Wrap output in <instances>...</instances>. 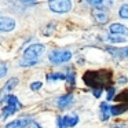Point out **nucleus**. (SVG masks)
I'll return each instance as SVG.
<instances>
[{
	"label": "nucleus",
	"instance_id": "1",
	"mask_svg": "<svg viewBox=\"0 0 128 128\" xmlns=\"http://www.w3.org/2000/svg\"><path fill=\"white\" fill-rule=\"evenodd\" d=\"M84 81L92 88H100L108 87L110 84V73L106 70L100 72H87L84 74Z\"/></svg>",
	"mask_w": 128,
	"mask_h": 128
},
{
	"label": "nucleus",
	"instance_id": "2",
	"mask_svg": "<svg viewBox=\"0 0 128 128\" xmlns=\"http://www.w3.org/2000/svg\"><path fill=\"white\" fill-rule=\"evenodd\" d=\"M3 102L6 103V108L3 109V112H2V114H0V118H2V120H6L8 116L15 114L21 108H22L20 99H18L15 95H7V96L4 98Z\"/></svg>",
	"mask_w": 128,
	"mask_h": 128
},
{
	"label": "nucleus",
	"instance_id": "3",
	"mask_svg": "<svg viewBox=\"0 0 128 128\" xmlns=\"http://www.w3.org/2000/svg\"><path fill=\"white\" fill-rule=\"evenodd\" d=\"M48 7L56 14H65L72 10V0H50Z\"/></svg>",
	"mask_w": 128,
	"mask_h": 128
},
{
	"label": "nucleus",
	"instance_id": "4",
	"mask_svg": "<svg viewBox=\"0 0 128 128\" xmlns=\"http://www.w3.org/2000/svg\"><path fill=\"white\" fill-rule=\"evenodd\" d=\"M72 59V52L69 50H55L50 54V61L54 65H61Z\"/></svg>",
	"mask_w": 128,
	"mask_h": 128
},
{
	"label": "nucleus",
	"instance_id": "5",
	"mask_svg": "<svg viewBox=\"0 0 128 128\" xmlns=\"http://www.w3.org/2000/svg\"><path fill=\"white\" fill-rule=\"evenodd\" d=\"M44 51V46L43 44H32L24 52V59H33V61H39L40 54Z\"/></svg>",
	"mask_w": 128,
	"mask_h": 128
},
{
	"label": "nucleus",
	"instance_id": "6",
	"mask_svg": "<svg viewBox=\"0 0 128 128\" xmlns=\"http://www.w3.org/2000/svg\"><path fill=\"white\" fill-rule=\"evenodd\" d=\"M78 122L77 114H68L65 117H58L56 118V125L58 128H72Z\"/></svg>",
	"mask_w": 128,
	"mask_h": 128
},
{
	"label": "nucleus",
	"instance_id": "7",
	"mask_svg": "<svg viewBox=\"0 0 128 128\" xmlns=\"http://www.w3.org/2000/svg\"><path fill=\"white\" fill-rule=\"evenodd\" d=\"M17 86H18V78L17 77H11L6 81V84H4V86L2 87V90H0V103H3L4 98H6L7 95H10V92H11Z\"/></svg>",
	"mask_w": 128,
	"mask_h": 128
},
{
	"label": "nucleus",
	"instance_id": "8",
	"mask_svg": "<svg viewBox=\"0 0 128 128\" xmlns=\"http://www.w3.org/2000/svg\"><path fill=\"white\" fill-rule=\"evenodd\" d=\"M15 25H17V22L12 18L8 17L0 18V32H11L15 28Z\"/></svg>",
	"mask_w": 128,
	"mask_h": 128
},
{
	"label": "nucleus",
	"instance_id": "9",
	"mask_svg": "<svg viewBox=\"0 0 128 128\" xmlns=\"http://www.w3.org/2000/svg\"><path fill=\"white\" fill-rule=\"evenodd\" d=\"M30 121L32 120H29L28 117H22V118H17L14 121L8 122L4 128H26V127H29Z\"/></svg>",
	"mask_w": 128,
	"mask_h": 128
},
{
	"label": "nucleus",
	"instance_id": "10",
	"mask_svg": "<svg viewBox=\"0 0 128 128\" xmlns=\"http://www.w3.org/2000/svg\"><path fill=\"white\" fill-rule=\"evenodd\" d=\"M73 103V94H66V95H62L56 99V106L59 109H66L69 108L70 105Z\"/></svg>",
	"mask_w": 128,
	"mask_h": 128
},
{
	"label": "nucleus",
	"instance_id": "11",
	"mask_svg": "<svg viewBox=\"0 0 128 128\" xmlns=\"http://www.w3.org/2000/svg\"><path fill=\"white\" fill-rule=\"evenodd\" d=\"M94 18L99 24H105L106 21H108L109 15H108V12H106L103 8H95L94 10Z\"/></svg>",
	"mask_w": 128,
	"mask_h": 128
},
{
	"label": "nucleus",
	"instance_id": "12",
	"mask_svg": "<svg viewBox=\"0 0 128 128\" xmlns=\"http://www.w3.org/2000/svg\"><path fill=\"white\" fill-rule=\"evenodd\" d=\"M87 2L96 8H108L113 3V0H87Z\"/></svg>",
	"mask_w": 128,
	"mask_h": 128
},
{
	"label": "nucleus",
	"instance_id": "13",
	"mask_svg": "<svg viewBox=\"0 0 128 128\" xmlns=\"http://www.w3.org/2000/svg\"><path fill=\"white\" fill-rule=\"evenodd\" d=\"M99 109H100V120L106 121V120L112 116V113H110V109L112 108L109 106L108 102H102V103H100V106H99Z\"/></svg>",
	"mask_w": 128,
	"mask_h": 128
},
{
	"label": "nucleus",
	"instance_id": "14",
	"mask_svg": "<svg viewBox=\"0 0 128 128\" xmlns=\"http://www.w3.org/2000/svg\"><path fill=\"white\" fill-rule=\"evenodd\" d=\"M110 32L114 34H124L128 32L127 26L121 25V24H112L110 25Z\"/></svg>",
	"mask_w": 128,
	"mask_h": 128
},
{
	"label": "nucleus",
	"instance_id": "15",
	"mask_svg": "<svg viewBox=\"0 0 128 128\" xmlns=\"http://www.w3.org/2000/svg\"><path fill=\"white\" fill-rule=\"evenodd\" d=\"M124 112H127V106L125 105H116V106H112V109H110L112 116H120Z\"/></svg>",
	"mask_w": 128,
	"mask_h": 128
},
{
	"label": "nucleus",
	"instance_id": "16",
	"mask_svg": "<svg viewBox=\"0 0 128 128\" xmlns=\"http://www.w3.org/2000/svg\"><path fill=\"white\" fill-rule=\"evenodd\" d=\"M64 78H66V76L64 74V73H51V74H47V80L48 81H56V80H64Z\"/></svg>",
	"mask_w": 128,
	"mask_h": 128
},
{
	"label": "nucleus",
	"instance_id": "17",
	"mask_svg": "<svg viewBox=\"0 0 128 128\" xmlns=\"http://www.w3.org/2000/svg\"><path fill=\"white\" fill-rule=\"evenodd\" d=\"M118 15H120L121 18H127V20H128V4H124V6L120 7Z\"/></svg>",
	"mask_w": 128,
	"mask_h": 128
},
{
	"label": "nucleus",
	"instance_id": "18",
	"mask_svg": "<svg viewBox=\"0 0 128 128\" xmlns=\"http://www.w3.org/2000/svg\"><path fill=\"white\" fill-rule=\"evenodd\" d=\"M7 65L6 64H3V62H0V78H3L4 76L7 74Z\"/></svg>",
	"mask_w": 128,
	"mask_h": 128
},
{
	"label": "nucleus",
	"instance_id": "19",
	"mask_svg": "<svg viewBox=\"0 0 128 128\" xmlns=\"http://www.w3.org/2000/svg\"><path fill=\"white\" fill-rule=\"evenodd\" d=\"M108 39L110 40L112 43H124V42H125L124 37H117V36H113V34H110Z\"/></svg>",
	"mask_w": 128,
	"mask_h": 128
},
{
	"label": "nucleus",
	"instance_id": "20",
	"mask_svg": "<svg viewBox=\"0 0 128 128\" xmlns=\"http://www.w3.org/2000/svg\"><path fill=\"white\" fill-rule=\"evenodd\" d=\"M66 80H68V83H69L70 86H74V73L69 70L68 74H66Z\"/></svg>",
	"mask_w": 128,
	"mask_h": 128
},
{
	"label": "nucleus",
	"instance_id": "21",
	"mask_svg": "<svg viewBox=\"0 0 128 128\" xmlns=\"http://www.w3.org/2000/svg\"><path fill=\"white\" fill-rule=\"evenodd\" d=\"M106 91H108V96H106V99H108V100H112V98L114 96V94H116V90H114L113 87H109Z\"/></svg>",
	"mask_w": 128,
	"mask_h": 128
},
{
	"label": "nucleus",
	"instance_id": "22",
	"mask_svg": "<svg viewBox=\"0 0 128 128\" xmlns=\"http://www.w3.org/2000/svg\"><path fill=\"white\" fill-rule=\"evenodd\" d=\"M42 86H43V84L40 83V81H34V83L30 84V90H33V91H37V90L42 88Z\"/></svg>",
	"mask_w": 128,
	"mask_h": 128
},
{
	"label": "nucleus",
	"instance_id": "23",
	"mask_svg": "<svg viewBox=\"0 0 128 128\" xmlns=\"http://www.w3.org/2000/svg\"><path fill=\"white\" fill-rule=\"evenodd\" d=\"M29 128H42L39 124H37L36 121H30V124H29Z\"/></svg>",
	"mask_w": 128,
	"mask_h": 128
},
{
	"label": "nucleus",
	"instance_id": "24",
	"mask_svg": "<svg viewBox=\"0 0 128 128\" xmlns=\"http://www.w3.org/2000/svg\"><path fill=\"white\" fill-rule=\"evenodd\" d=\"M127 77H124V76H121V77H120V80H118V83L120 84H124V83H127Z\"/></svg>",
	"mask_w": 128,
	"mask_h": 128
},
{
	"label": "nucleus",
	"instance_id": "25",
	"mask_svg": "<svg viewBox=\"0 0 128 128\" xmlns=\"http://www.w3.org/2000/svg\"><path fill=\"white\" fill-rule=\"evenodd\" d=\"M124 56L128 58V48H124Z\"/></svg>",
	"mask_w": 128,
	"mask_h": 128
},
{
	"label": "nucleus",
	"instance_id": "26",
	"mask_svg": "<svg viewBox=\"0 0 128 128\" xmlns=\"http://www.w3.org/2000/svg\"><path fill=\"white\" fill-rule=\"evenodd\" d=\"M25 2H34V0H25Z\"/></svg>",
	"mask_w": 128,
	"mask_h": 128
}]
</instances>
